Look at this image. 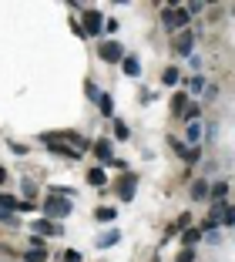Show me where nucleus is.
<instances>
[{
	"label": "nucleus",
	"mask_w": 235,
	"mask_h": 262,
	"mask_svg": "<svg viewBox=\"0 0 235 262\" xmlns=\"http://www.w3.org/2000/svg\"><path fill=\"white\" fill-rule=\"evenodd\" d=\"M71 208H74V205H71V195L51 192V195L44 199V205H40V212H44V219H51V222H54V219L61 222L64 215H71Z\"/></svg>",
	"instance_id": "obj_1"
},
{
	"label": "nucleus",
	"mask_w": 235,
	"mask_h": 262,
	"mask_svg": "<svg viewBox=\"0 0 235 262\" xmlns=\"http://www.w3.org/2000/svg\"><path fill=\"white\" fill-rule=\"evenodd\" d=\"M161 24H165V31H188V24H191V14H188V7H165L161 10Z\"/></svg>",
	"instance_id": "obj_2"
},
{
	"label": "nucleus",
	"mask_w": 235,
	"mask_h": 262,
	"mask_svg": "<svg viewBox=\"0 0 235 262\" xmlns=\"http://www.w3.org/2000/svg\"><path fill=\"white\" fill-rule=\"evenodd\" d=\"M98 54H101V61H108V64H121L124 57H128V54H124V47L118 44V40H108V44H101Z\"/></svg>",
	"instance_id": "obj_3"
},
{
	"label": "nucleus",
	"mask_w": 235,
	"mask_h": 262,
	"mask_svg": "<svg viewBox=\"0 0 235 262\" xmlns=\"http://www.w3.org/2000/svg\"><path fill=\"white\" fill-rule=\"evenodd\" d=\"M104 24H108V20L98 14V10H91V7L84 10V34H88V37H98V34L104 31Z\"/></svg>",
	"instance_id": "obj_4"
},
{
	"label": "nucleus",
	"mask_w": 235,
	"mask_h": 262,
	"mask_svg": "<svg viewBox=\"0 0 235 262\" xmlns=\"http://www.w3.org/2000/svg\"><path fill=\"white\" fill-rule=\"evenodd\" d=\"M135 185H138L135 175H121L118 182H114V192H118V199H121V202H131V199H135Z\"/></svg>",
	"instance_id": "obj_5"
},
{
	"label": "nucleus",
	"mask_w": 235,
	"mask_h": 262,
	"mask_svg": "<svg viewBox=\"0 0 235 262\" xmlns=\"http://www.w3.org/2000/svg\"><path fill=\"white\" fill-rule=\"evenodd\" d=\"M172 148L178 151V158H182L185 165H195L198 158H202V148H191V145H185V141H178V138H172Z\"/></svg>",
	"instance_id": "obj_6"
},
{
	"label": "nucleus",
	"mask_w": 235,
	"mask_h": 262,
	"mask_svg": "<svg viewBox=\"0 0 235 262\" xmlns=\"http://www.w3.org/2000/svg\"><path fill=\"white\" fill-rule=\"evenodd\" d=\"M31 232H37V235H61L64 225L61 222H51V219H34V222H31Z\"/></svg>",
	"instance_id": "obj_7"
},
{
	"label": "nucleus",
	"mask_w": 235,
	"mask_h": 262,
	"mask_svg": "<svg viewBox=\"0 0 235 262\" xmlns=\"http://www.w3.org/2000/svg\"><path fill=\"white\" fill-rule=\"evenodd\" d=\"M44 145L51 148L54 155H64V158H81V151H77V148H71V145H64V141H57L54 135H44Z\"/></svg>",
	"instance_id": "obj_8"
},
{
	"label": "nucleus",
	"mask_w": 235,
	"mask_h": 262,
	"mask_svg": "<svg viewBox=\"0 0 235 262\" xmlns=\"http://www.w3.org/2000/svg\"><path fill=\"white\" fill-rule=\"evenodd\" d=\"M191 51H195V34H191V31H182L178 37H175V54L191 57Z\"/></svg>",
	"instance_id": "obj_9"
},
{
	"label": "nucleus",
	"mask_w": 235,
	"mask_h": 262,
	"mask_svg": "<svg viewBox=\"0 0 235 262\" xmlns=\"http://www.w3.org/2000/svg\"><path fill=\"white\" fill-rule=\"evenodd\" d=\"M232 215H235V208L232 205H228V202H215V205H212V219H215V222H232Z\"/></svg>",
	"instance_id": "obj_10"
},
{
	"label": "nucleus",
	"mask_w": 235,
	"mask_h": 262,
	"mask_svg": "<svg viewBox=\"0 0 235 262\" xmlns=\"http://www.w3.org/2000/svg\"><path fill=\"white\" fill-rule=\"evenodd\" d=\"M202 121H188L185 124V145H191V148H198V141H202Z\"/></svg>",
	"instance_id": "obj_11"
},
{
	"label": "nucleus",
	"mask_w": 235,
	"mask_h": 262,
	"mask_svg": "<svg viewBox=\"0 0 235 262\" xmlns=\"http://www.w3.org/2000/svg\"><path fill=\"white\" fill-rule=\"evenodd\" d=\"M94 155H98L101 165L111 162V138H98V141H94Z\"/></svg>",
	"instance_id": "obj_12"
},
{
	"label": "nucleus",
	"mask_w": 235,
	"mask_h": 262,
	"mask_svg": "<svg viewBox=\"0 0 235 262\" xmlns=\"http://www.w3.org/2000/svg\"><path fill=\"white\" fill-rule=\"evenodd\" d=\"M185 111H188V94L178 91V94L172 98V115H175V118H185Z\"/></svg>",
	"instance_id": "obj_13"
},
{
	"label": "nucleus",
	"mask_w": 235,
	"mask_h": 262,
	"mask_svg": "<svg viewBox=\"0 0 235 262\" xmlns=\"http://www.w3.org/2000/svg\"><path fill=\"white\" fill-rule=\"evenodd\" d=\"M118 242H121V232H101V235H98V239H94V246H98V249H108V246H118Z\"/></svg>",
	"instance_id": "obj_14"
},
{
	"label": "nucleus",
	"mask_w": 235,
	"mask_h": 262,
	"mask_svg": "<svg viewBox=\"0 0 235 262\" xmlns=\"http://www.w3.org/2000/svg\"><path fill=\"white\" fill-rule=\"evenodd\" d=\"M121 71H124L128 77H138V74H141V64H138V57H135V54H128V57L121 61Z\"/></svg>",
	"instance_id": "obj_15"
},
{
	"label": "nucleus",
	"mask_w": 235,
	"mask_h": 262,
	"mask_svg": "<svg viewBox=\"0 0 235 262\" xmlns=\"http://www.w3.org/2000/svg\"><path fill=\"white\" fill-rule=\"evenodd\" d=\"M88 182H91L94 188H104V185H108V175H104V168H101V165H98V168H91V171H88Z\"/></svg>",
	"instance_id": "obj_16"
},
{
	"label": "nucleus",
	"mask_w": 235,
	"mask_h": 262,
	"mask_svg": "<svg viewBox=\"0 0 235 262\" xmlns=\"http://www.w3.org/2000/svg\"><path fill=\"white\" fill-rule=\"evenodd\" d=\"M198 242H202V229H188V232H182V246H185V249H195Z\"/></svg>",
	"instance_id": "obj_17"
},
{
	"label": "nucleus",
	"mask_w": 235,
	"mask_h": 262,
	"mask_svg": "<svg viewBox=\"0 0 235 262\" xmlns=\"http://www.w3.org/2000/svg\"><path fill=\"white\" fill-rule=\"evenodd\" d=\"M208 195H212V188H208V182H202V178H198V182H191V199H208Z\"/></svg>",
	"instance_id": "obj_18"
},
{
	"label": "nucleus",
	"mask_w": 235,
	"mask_h": 262,
	"mask_svg": "<svg viewBox=\"0 0 235 262\" xmlns=\"http://www.w3.org/2000/svg\"><path fill=\"white\" fill-rule=\"evenodd\" d=\"M114 215H118V212H114V205H101V208H94V219H98V222H114Z\"/></svg>",
	"instance_id": "obj_19"
},
{
	"label": "nucleus",
	"mask_w": 235,
	"mask_h": 262,
	"mask_svg": "<svg viewBox=\"0 0 235 262\" xmlns=\"http://www.w3.org/2000/svg\"><path fill=\"white\" fill-rule=\"evenodd\" d=\"M182 81V74H178V68H165V74H161V84H168V88H175Z\"/></svg>",
	"instance_id": "obj_20"
},
{
	"label": "nucleus",
	"mask_w": 235,
	"mask_h": 262,
	"mask_svg": "<svg viewBox=\"0 0 235 262\" xmlns=\"http://www.w3.org/2000/svg\"><path fill=\"white\" fill-rule=\"evenodd\" d=\"M98 108H101V115H108V118H111V111H114V98H111V94H104V91H101V98H98Z\"/></svg>",
	"instance_id": "obj_21"
},
{
	"label": "nucleus",
	"mask_w": 235,
	"mask_h": 262,
	"mask_svg": "<svg viewBox=\"0 0 235 262\" xmlns=\"http://www.w3.org/2000/svg\"><path fill=\"white\" fill-rule=\"evenodd\" d=\"M20 192H24V195H27V202H31V199H34V195H37V182H34V178H31V175H27V178H24V182H20Z\"/></svg>",
	"instance_id": "obj_22"
},
{
	"label": "nucleus",
	"mask_w": 235,
	"mask_h": 262,
	"mask_svg": "<svg viewBox=\"0 0 235 262\" xmlns=\"http://www.w3.org/2000/svg\"><path fill=\"white\" fill-rule=\"evenodd\" d=\"M24 262H47V252L44 249H27V252H24Z\"/></svg>",
	"instance_id": "obj_23"
},
{
	"label": "nucleus",
	"mask_w": 235,
	"mask_h": 262,
	"mask_svg": "<svg viewBox=\"0 0 235 262\" xmlns=\"http://www.w3.org/2000/svg\"><path fill=\"white\" fill-rule=\"evenodd\" d=\"M225 195H228V182H215V185H212V199L225 202Z\"/></svg>",
	"instance_id": "obj_24"
},
{
	"label": "nucleus",
	"mask_w": 235,
	"mask_h": 262,
	"mask_svg": "<svg viewBox=\"0 0 235 262\" xmlns=\"http://www.w3.org/2000/svg\"><path fill=\"white\" fill-rule=\"evenodd\" d=\"M128 135H131V131H128V124H124V121H114V138H128Z\"/></svg>",
	"instance_id": "obj_25"
},
{
	"label": "nucleus",
	"mask_w": 235,
	"mask_h": 262,
	"mask_svg": "<svg viewBox=\"0 0 235 262\" xmlns=\"http://www.w3.org/2000/svg\"><path fill=\"white\" fill-rule=\"evenodd\" d=\"M205 88H208V84H205L202 77H191V81H188V91H191V94H198V91H205Z\"/></svg>",
	"instance_id": "obj_26"
},
{
	"label": "nucleus",
	"mask_w": 235,
	"mask_h": 262,
	"mask_svg": "<svg viewBox=\"0 0 235 262\" xmlns=\"http://www.w3.org/2000/svg\"><path fill=\"white\" fill-rule=\"evenodd\" d=\"M198 115H202V108H198V104H188V111H185V124L198 121Z\"/></svg>",
	"instance_id": "obj_27"
},
{
	"label": "nucleus",
	"mask_w": 235,
	"mask_h": 262,
	"mask_svg": "<svg viewBox=\"0 0 235 262\" xmlns=\"http://www.w3.org/2000/svg\"><path fill=\"white\" fill-rule=\"evenodd\" d=\"M0 222H7V225H17V215L10 212V208H0Z\"/></svg>",
	"instance_id": "obj_28"
},
{
	"label": "nucleus",
	"mask_w": 235,
	"mask_h": 262,
	"mask_svg": "<svg viewBox=\"0 0 235 262\" xmlns=\"http://www.w3.org/2000/svg\"><path fill=\"white\" fill-rule=\"evenodd\" d=\"M175 262H195V249H182V252H178V259Z\"/></svg>",
	"instance_id": "obj_29"
},
{
	"label": "nucleus",
	"mask_w": 235,
	"mask_h": 262,
	"mask_svg": "<svg viewBox=\"0 0 235 262\" xmlns=\"http://www.w3.org/2000/svg\"><path fill=\"white\" fill-rule=\"evenodd\" d=\"M34 208H37V205H34V202L20 199V202H17V208H14V212H34Z\"/></svg>",
	"instance_id": "obj_30"
},
{
	"label": "nucleus",
	"mask_w": 235,
	"mask_h": 262,
	"mask_svg": "<svg viewBox=\"0 0 235 262\" xmlns=\"http://www.w3.org/2000/svg\"><path fill=\"white\" fill-rule=\"evenodd\" d=\"M64 262H81V252H77V249H68V252H64Z\"/></svg>",
	"instance_id": "obj_31"
},
{
	"label": "nucleus",
	"mask_w": 235,
	"mask_h": 262,
	"mask_svg": "<svg viewBox=\"0 0 235 262\" xmlns=\"http://www.w3.org/2000/svg\"><path fill=\"white\" fill-rule=\"evenodd\" d=\"M215 98H219V88L208 84V88H205V101H215Z\"/></svg>",
	"instance_id": "obj_32"
},
{
	"label": "nucleus",
	"mask_w": 235,
	"mask_h": 262,
	"mask_svg": "<svg viewBox=\"0 0 235 262\" xmlns=\"http://www.w3.org/2000/svg\"><path fill=\"white\" fill-rule=\"evenodd\" d=\"M202 10H205V4H202V0H195V4H188V14H202Z\"/></svg>",
	"instance_id": "obj_33"
},
{
	"label": "nucleus",
	"mask_w": 235,
	"mask_h": 262,
	"mask_svg": "<svg viewBox=\"0 0 235 262\" xmlns=\"http://www.w3.org/2000/svg\"><path fill=\"white\" fill-rule=\"evenodd\" d=\"M31 249H44V239H40V235H31Z\"/></svg>",
	"instance_id": "obj_34"
},
{
	"label": "nucleus",
	"mask_w": 235,
	"mask_h": 262,
	"mask_svg": "<svg viewBox=\"0 0 235 262\" xmlns=\"http://www.w3.org/2000/svg\"><path fill=\"white\" fill-rule=\"evenodd\" d=\"M4 182H7V168H4V165H0V185H4Z\"/></svg>",
	"instance_id": "obj_35"
},
{
	"label": "nucleus",
	"mask_w": 235,
	"mask_h": 262,
	"mask_svg": "<svg viewBox=\"0 0 235 262\" xmlns=\"http://www.w3.org/2000/svg\"><path fill=\"white\" fill-rule=\"evenodd\" d=\"M228 225H232V229H235V215H232V222H228Z\"/></svg>",
	"instance_id": "obj_36"
}]
</instances>
